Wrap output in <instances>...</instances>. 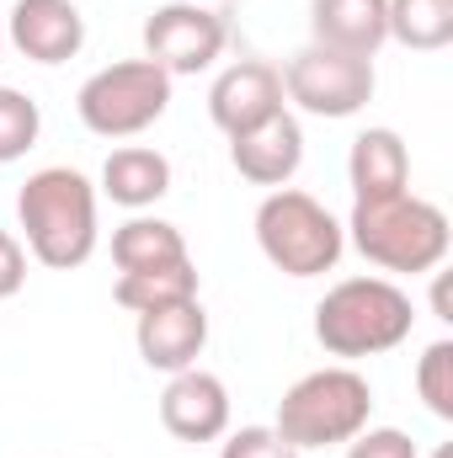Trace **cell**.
<instances>
[{"mask_svg": "<svg viewBox=\"0 0 453 458\" xmlns=\"http://www.w3.org/2000/svg\"><path fill=\"white\" fill-rule=\"evenodd\" d=\"M21 245L48 272H75L97 250V187L75 165H43L16 192Z\"/></svg>", "mask_w": 453, "mask_h": 458, "instance_id": "obj_1", "label": "cell"}, {"mask_svg": "<svg viewBox=\"0 0 453 458\" xmlns=\"http://www.w3.org/2000/svg\"><path fill=\"white\" fill-rule=\"evenodd\" d=\"M346 240L379 267V272H406V277H422V272H438L449 261L453 245V225L449 214L416 192H395V198H373V203H352V219H346Z\"/></svg>", "mask_w": 453, "mask_h": 458, "instance_id": "obj_2", "label": "cell"}, {"mask_svg": "<svg viewBox=\"0 0 453 458\" xmlns=\"http://www.w3.org/2000/svg\"><path fill=\"white\" fill-rule=\"evenodd\" d=\"M416 304L395 277H341L315 304V342L341 362L379 357L411 336Z\"/></svg>", "mask_w": 453, "mask_h": 458, "instance_id": "obj_3", "label": "cell"}, {"mask_svg": "<svg viewBox=\"0 0 453 458\" xmlns=\"http://www.w3.org/2000/svg\"><path fill=\"white\" fill-rule=\"evenodd\" d=\"M373 421V389L352 362H331L315 368L304 378L288 384V394L278 400V437L294 443L299 454L310 448H337L352 443L363 427Z\"/></svg>", "mask_w": 453, "mask_h": 458, "instance_id": "obj_4", "label": "cell"}, {"mask_svg": "<svg viewBox=\"0 0 453 458\" xmlns=\"http://www.w3.org/2000/svg\"><path fill=\"white\" fill-rule=\"evenodd\" d=\"M256 245L283 277H326L346 250L341 219L299 187H272L256 208Z\"/></svg>", "mask_w": 453, "mask_h": 458, "instance_id": "obj_5", "label": "cell"}, {"mask_svg": "<svg viewBox=\"0 0 453 458\" xmlns=\"http://www.w3.org/2000/svg\"><path fill=\"white\" fill-rule=\"evenodd\" d=\"M171 107V75L150 59H117L75 91V113L97 139H139Z\"/></svg>", "mask_w": 453, "mask_h": 458, "instance_id": "obj_6", "label": "cell"}, {"mask_svg": "<svg viewBox=\"0 0 453 458\" xmlns=\"http://www.w3.org/2000/svg\"><path fill=\"white\" fill-rule=\"evenodd\" d=\"M379 91L373 59L341 54L326 43H304L288 64H283V97L310 117H357Z\"/></svg>", "mask_w": 453, "mask_h": 458, "instance_id": "obj_7", "label": "cell"}, {"mask_svg": "<svg viewBox=\"0 0 453 458\" xmlns=\"http://www.w3.org/2000/svg\"><path fill=\"white\" fill-rule=\"evenodd\" d=\"M229 27L225 16L203 0H171L144 21V59L160 64L171 81L176 75H203L225 54Z\"/></svg>", "mask_w": 453, "mask_h": 458, "instance_id": "obj_8", "label": "cell"}, {"mask_svg": "<svg viewBox=\"0 0 453 458\" xmlns=\"http://www.w3.org/2000/svg\"><path fill=\"white\" fill-rule=\"evenodd\" d=\"M288 97H283V70L267 64V59H235L229 70H219V81L209 86V117L214 128L235 139L256 123H267L272 113H283Z\"/></svg>", "mask_w": 453, "mask_h": 458, "instance_id": "obj_9", "label": "cell"}, {"mask_svg": "<svg viewBox=\"0 0 453 458\" xmlns=\"http://www.w3.org/2000/svg\"><path fill=\"white\" fill-rule=\"evenodd\" d=\"M5 43L32 64H70L86 48V16L75 0H16L5 16Z\"/></svg>", "mask_w": 453, "mask_h": 458, "instance_id": "obj_10", "label": "cell"}, {"mask_svg": "<svg viewBox=\"0 0 453 458\" xmlns=\"http://www.w3.org/2000/svg\"><path fill=\"white\" fill-rule=\"evenodd\" d=\"M160 427L176 443H219L229 432V389L209 368H182L171 373L160 394Z\"/></svg>", "mask_w": 453, "mask_h": 458, "instance_id": "obj_11", "label": "cell"}, {"mask_svg": "<svg viewBox=\"0 0 453 458\" xmlns=\"http://www.w3.org/2000/svg\"><path fill=\"white\" fill-rule=\"evenodd\" d=\"M229 165L251 187H267V192L272 187H288L299 176V165H304V128H299V117L283 107V113H272L267 123L235 133L229 139Z\"/></svg>", "mask_w": 453, "mask_h": 458, "instance_id": "obj_12", "label": "cell"}, {"mask_svg": "<svg viewBox=\"0 0 453 458\" xmlns=\"http://www.w3.org/2000/svg\"><path fill=\"white\" fill-rule=\"evenodd\" d=\"M133 346H139L144 368H155V373L198 368V357H203V346H209V315H203V304L187 299V304L144 310L139 326H133Z\"/></svg>", "mask_w": 453, "mask_h": 458, "instance_id": "obj_13", "label": "cell"}, {"mask_svg": "<svg viewBox=\"0 0 453 458\" xmlns=\"http://www.w3.org/2000/svg\"><path fill=\"white\" fill-rule=\"evenodd\" d=\"M310 43L373 59L389 43V0H310Z\"/></svg>", "mask_w": 453, "mask_h": 458, "instance_id": "obj_14", "label": "cell"}, {"mask_svg": "<svg viewBox=\"0 0 453 458\" xmlns=\"http://www.w3.org/2000/svg\"><path fill=\"white\" fill-rule=\"evenodd\" d=\"M346 182H352V203L411 192V149H406V139L395 128H363L352 139V155H346Z\"/></svg>", "mask_w": 453, "mask_h": 458, "instance_id": "obj_15", "label": "cell"}, {"mask_svg": "<svg viewBox=\"0 0 453 458\" xmlns=\"http://www.w3.org/2000/svg\"><path fill=\"white\" fill-rule=\"evenodd\" d=\"M166 192H171V160H166L160 149H150V144H123V149L107 155V165H102V198H113L117 208L144 214V208H155Z\"/></svg>", "mask_w": 453, "mask_h": 458, "instance_id": "obj_16", "label": "cell"}, {"mask_svg": "<svg viewBox=\"0 0 453 458\" xmlns=\"http://www.w3.org/2000/svg\"><path fill=\"white\" fill-rule=\"evenodd\" d=\"M187 234L166 219H150V214H133L128 225L113 229V267L117 272H150V267H171V261H187Z\"/></svg>", "mask_w": 453, "mask_h": 458, "instance_id": "obj_17", "label": "cell"}, {"mask_svg": "<svg viewBox=\"0 0 453 458\" xmlns=\"http://www.w3.org/2000/svg\"><path fill=\"white\" fill-rule=\"evenodd\" d=\"M113 299L128 315L166 310V304H187V299H198V267H192V256H187V261L150 267V272H117Z\"/></svg>", "mask_w": 453, "mask_h": 458, "instance_id": "obj_18", "label": "cell"}, {"mask_svg": "<svg viewBox=\"0 0 453 458\" xmlns=\"http://www.w3.org/2000/svg\"><path fill=\"white\" fill-rule=\"evenodd\" d=\"M389 38L416 54L453 43V0H389Z\"/></svg>", "mask_w": 453, "mask_h": 458, "instance_id": "obj_19", "label": "cell"}, {"mask_svg": "<svg viewBox=\"0 0 453 458\" xmlns=\"http://www.w3.org/2000/svg\"><path fill=\"white\" fill-rule=\"evenodd\" d=\"M38 133H43L38 102H32L27 91H16V86H0V165L21 160V155L38 144Z\"/></svg>", "mask_w": 453, "mask_h": 458, "instance_id": "obj_20", "label": "cell"}, {"mask_svg": "<svg viewBox=\"0 0 453 458\" xmlns=\"http://www.w3.org/2000/svg\"><path fill=\"white\" fill-rule=\"evenodd\" d=\"M416 394L422 405L438 416V421H453V342H432L416 362Z\"/></svg>", "mask_w": 453, "mask_h": 458, "instance_id": "obj_21", "label": "cell"}, {"mask_svg": "<svg viewBox=\"0 0 453 458\" xmlns=\"http://www.w3.org/2000/svg\"><path fill=\"white\" fill-rule=\"evenodd\" d=\"M219 458H304V454L294 443H283L278 427H240V432H225Z\"/></svg>", "mask_w": 453, "mask_h": 458, "instance_id": "obj_22", "label": "cell"}, {"mask_svg": "<svg viewBox=\"0 0 453 458\" xmlns=\"http://www.w3.org/2000/svg\"><path fill=\"white\" fill-rule=\"evenodd\" d=\"M346 458H422L411 432L400 427H363L352 443H346Z\"/></svg>", "mask_w": 453, "mask_h": 458, "instance_id": "obj_23", "label": "cell"}, {"mask_svg": "<svg viewBox=\"0 0 453 458\" xmlns=\"http://www.w3.org/2000/svg\"><path fill=\"white\" fill-rule=\"evenodd\" d=\"M21 283H27V245L11 229H0V299H16Z\"/></svg>", "mask_w": 453, "mask_h": 458, "instance_id": "obj_24", "label": "cell"}, {"mask_svg": "<svg viewBox=\"0 0 453 458\" xmlns=\"http://www.w3.org/2000/svg\"><path fill=\"white\" fill-rule=\"evenodd\" d=\"M432 310H438V320H453L449 315V277H438V288H432Z\"/></svg>", "mask_w": 453, "mask_h": 458, "instance_id": "obj_25", "label": "cell"}, {"mask_svg": "<svg viewBox=\"0 0 453 458\" xmlns=\"http://www.w3.org/2000/svg\"><path fill=\"white\" fill-rule=\"evenodd\" d=\"M432 458H453V448H449V443H443V448H438V454H432Z\"/></svg>", "mask_w": 453, "mask_h": 458, "instance_id": "obj_26", "label": "cell"}, {"mask_svg": "<svg viewBox=\"0 0 453 458\" xmlns=\"http://www.w3.org/2000/svg\"><path fill=\"white\" fill-rule=\"evenodd\" d=\"M0 54H5V21H0Z\"/></svg>", "mask_w": 453, "mask_h": 458, "instance_id": "obj_27", "label": "cell"}, {"mask_svg": "<svg viewBox=\"0 0 453 458\" xmlns=\"http://www.w3.org/2000/svg\"><path fill=\"white\" fill-rule=\"evenodd\" d=\"M203 5H214V0H203Z\"/></svg>", "mask_w": 453, "mask_h": 458, "instance_id": "obj_28", "label": "cell"}]
</instances>
